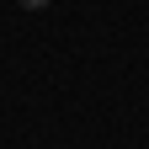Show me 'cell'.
I'll return each instance as SVG.
<instances>
[{
  "label": "cell",
  "mask_w": 149,
  "mask_h": 149,
  "mask_svg": "<svg viewBox=\"0 0 149 149\" xmlns=\"http://www.w3.org/2000/svg\"><path fill=\"white\" fill-rule=\"evenodd\" d=\"M16 6H22V11H43L48 0H16Z\"/></svg>",
  "instance_id": "1"
}]
</instances>
